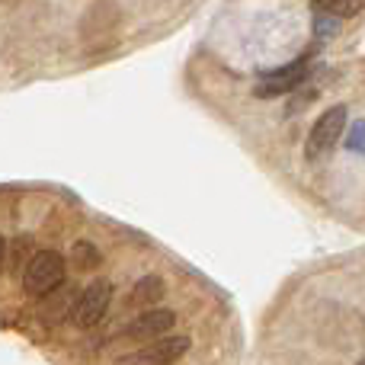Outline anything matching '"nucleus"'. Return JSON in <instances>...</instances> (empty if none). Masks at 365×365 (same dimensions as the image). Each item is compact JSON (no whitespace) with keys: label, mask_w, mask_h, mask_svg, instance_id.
<instances>
[{"label":"nucleus","mask_w":365,"mask_h":365,"mask_svg":"<svg viewBox=\"0 0 365 365\" xmlns=\"http://www.w3.org/2000/svg\"><path fill=\"white\" fill-rule=\"evenodd\" d=\"M160 298H167L164 279H160V276H145V279H138V282H135L128 302H132L135 308H141V311H151V308H158Z\"/></svg>","instance_id":"0eeeda50"},{"label":"nucleus","mask_w":365,"mask_h":365,"mask_svg":"<svg viewBox=\"0 0 365 365\" xmlns=\"http://www.w3.org/2000/svg\"><path fill=\"white\" fill-rule=\"evenodd\" d=\"M64 272H68V263H64V257L58 250H38V253H32V259L26 263V269H23V289H26V295L42 298V302H45L48 295H55V292L61 289Z\"/></svg>","instance_id":"f257e3e1"},{"label":"nucleus","mask_w":365,"mask_h":365,"mask_svg":"<svg viewBox=\"0 0 365 365\" xmlns=\"http://www.w3.org/2000/svg\"><path fill=\"white\" fill-rule=\"evenodd\" d=\"M173 324H177V314L170 308H151V311H141L138 317H132L122 334L135 343H154L160 336H170Z\"/></svg>","instance_id":"39448f33"},{"label":"nucleus","mask_w":365,"mask_h":365,"mask_svg":"<svg viewBox=\"0 0 365 365\" xmlns=\"http://www.w3.org/2000/svg\"><path fill=\"white\" fill-rule=\"evenodd\" d=\"M186 349H189V336L170 334V336H160V340H154V343H141L138 349L119 356L115 365H173L186 356Z\"/></svg>","instance_id":"20e7f679"},{"label":"nucleus","mask_w":365,"mask_h":365,"mask_svg":"<svg viewBox=\"0 0 365 365\" xmlns=\"http://www.w3.org/2000/svg\"><path fill=\"white\" fill-rule=\"evenodd\" d=\"M349 148H353V151H359V154H365V119L353 122V128H349Z\"/></svg>","instance_id":"9d476101"},{"label":"nucleus","mask_w":365,"mask_h":365,"mask_svg":"<svg viewBox=\"0 0 365 365\" xmlns=\"http://www.w3.org/2000/svg\"><path fill=\"white\" fill-rule=\"evenodd\" d=\"M311 4L317 6L321 16H330V19H349L365 10V0H311Z\"/></svg>","instance_id":"6e6552de"},{"label":"nucleus","mask_w":365,"mask_h":365,"mask_svg":"<svg viewBox=\"0 0 365 365\" xmlns=\"http://www.w3.org/2000/svg\"><path fill=\"white\" fill-rule=\"evenodd\" d=\"M346 119H349V109L343 106V103L324 109V115L311 125V135H308V158L311 160L327 158V154L340 145L343 132H346Z\"/></svg>","instance_id":"f03ea898"},{"label":"nucleus","mask_w":365,"mask_h":365,"mask_svg":"<svg viewBox=\"0 0 365 365\" xmlns=\"http://www.w3.org/2000/svg\"><path fill=\"white\" fill-rule=\"evenodd\" d=\"M356 365H365V359H359V362H356Z\"/></svg>","instance_id":"f8f14e48"},{"label":"nucleus","mask_w":365,"mask_h":365,"mask_svg":"<svg viewBox=\"0 0 365 365\" xmlns=\"http://www.w3.org/2000/svg\"><path fill=\"white\" fill-rule=\"evenodd\" d=\"M74 259L81 269H93L96 263H100V253H96L93 244H87V240H81V244H74Z\"/></svg>","instance_id":"1a4fd4ad"},{"label":"nucleus","mask_w":365,"mask_h":365,"mask_svg":"<svg viewBox=\"0 0 365 365\" xmlns=\"http://www.w3.org/2000/svg\"><path fill=\"white\" fill-rule=\"evenodd\" d=\"M113 295L115 292H113L109 279H93V282L74 298V308H71V317H74L77 327L87 330V327H93V324H100L103 317H106L109 304H113Z\"/></svg>","instance_id":"7ed1b4c3"},{"label":"nucleus","mask_w":365,"mask_h":365,"mask_svg":"<svg viewBox=\"0 0 365 365\" xmlns=\"http://www.w3.org/2000/svg\"><path fill=\"white\" fill-rule=\"evenodd\" d=\"M4 259H6V240L0 237V272H4Z\"/></svg>","instance_id":"9b49d317"},{"label":"nucleus","mask_w":365,"mask_h":365,"mask_svg":"<svg viewBox=\"0 0 365 365\" xmlns=\"http://www.w3.org/2000/svg\"><path fill=\"white\" fill-rule=\"evenodd\" d=\"M308 77V58H298V61L285 64V68L272 71V74H266L263 81L253 87V93L259 96V100H272V96H285L292 93V90L298 87V83Z\"/></svg>","instance_id":"423d86ee"}]
</instances>
